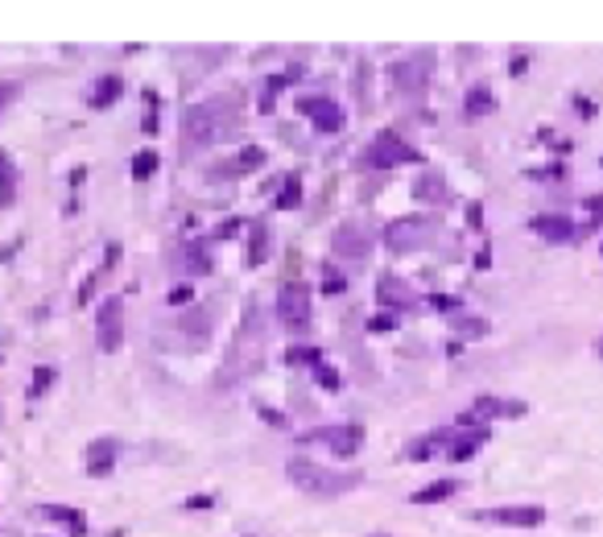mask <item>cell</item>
Returning a JSON list of instances; mask_svg holds the SVG:
<instances>
[{
    "label": "cell",
    "mask_w": 603,
    "mask_h": 537,
    "mask_svg": "<svg viewBox=\"0 0 603 537\" xmlns=\"http://www.w3.org/2000/svg\"><path fill=\"white\" fill-rule=\"evenodd\" d=\"M277 318L298 331V327H306L310 322V286L306 281H281V290H277Z\"/></svg>",
    "instance_id": "cell-5"
},
{
    "label": "cell",
    "mask_w": 603,
    "mask_h": 537,
    "mask_svg": "<svg viewBox=\"0 0 603 537\" xmlns=\"http://www.w3.org/2000/svg\"><path fill=\"white\" fill-rule=\"evenodd\" d=\"M298 112L302 116H310V124L318 128V132H343V124H347V116H343V108H339L331 96H306L298 99Z\"/></svg>",
    "instance_id": "cell-10"
},
{
    "label": "cell",
    "mask_w": 603,
    "mask_h": 537,
    "mask_svg": "<svg viewBox=\"0 0 603 537\" xmlns=\"http://www.w3.org/2000/svg\"><path fill=\"white\" fill-rule=\"evenodd\" d=\"M269 244H273L269 227H265V223H257V227H252V252H248V265H252V268L269 261Z\"/></svg>",
    "instance_id": "cell-24"
},
{
    "label": "cell",
    "mask_w": 603,
    "mask_h": 537,
    "mask_svg": "<svg viewBox=\"0 0 603 537\" xmlns=\"http://www.w3.org/2000/svg\"><path fill=\"white\" fill-rule=\"evenodd\" d=\"M310 442H327L339 459H351L364 446V426H318V430H306L298 446H310Z\"/></svg>",
    "instance_id": "cell-6"
},
{
    "label": "cell",
    "mask_w": 603,
    "mask_h": 537,
    "mask_svg": "<svg viewBox=\"0 0 603 537\" xmlns=\"http://www.w3.org/2000/svg\"><path fill=\"white\" fill-rule=\"evenodd\" d=\"M186 509H191V513H198V509L207 513V509H215V496H191V500H186Z\"/></svg>",
    "instance_id": "cell-39"
},
{
    "label": "cell",
    "mask_w": 603,
    "mask_h": 537,
    "mask_svg": "<svg viewBox=\"0 0 603 537\" xmlns=\"http://www.w3.org/2000/svg\"><path fill=\"white\" fill-rule=\"evenodd\" d=\"M446 442H455V430H434V434H426V439H417L410 446V451H405V455H410L413 463H422V459H430V455H434L438 446H446Z\"/></svg>",
    "instance_id": "cell-21"
},
{
    "label": "cell",
    "mask_w": 603,
    "mask_h": 537,
    "mask_svg": "<svg viewBox=\"0 0 603 537\" xmlns=\"http://www.w3.org/2000/svg\"><path fill=\"white\" fill-rule=\"evenodd\" d=\"M54 380H58V372H54V368H33V380H29V397H42V392H46Z\"/></svg>",
    "instance_id": "cell-32"
},
{
    "label": "cell",
    "mask_w": 603,
    "mask_h": 537,
    "mask_svg": "<svg viewBox=\"0 0 603 537\" xmlns=\"http://www.w3.org/2000/svg\"><path fill=\"white\" fill-rule=\"evenodd\" d=\"M331 248H335V256H343V261H364V256L372 252V236L364 232L360 223H339L335 236H331Z\"/></svg>",
    "instance_id": "cell-12"
},
{
    "label": "cell",
    "mask_w": 603,
    "mask_h": 537,
    "mask_svg": "<svg viewBox=\"0 0 603 537\" xmlns=\"http://www.w3.org/2000/svg\"><path fill=\"white\" fill-rule=\"evenodd\" d=\"M475 521H488V525H508V529H537L546 521V509L541 504H505V509H480Z\"/></svg>",
    "instance_id": "cell-9"
},
{
    "label": "cell",
    "mask_w": 603,
    "mask_h": 537,
    "mask_svg": "<svg viewBox=\"0 0 603 537\" xmlns=\"http://www.w3.org/2000/svg\"><path fill=\"white\" fill-rule=\"evenodd\" d=\"M417 162H422V149H413L410 141H401L397 132H381V137L356 157L360 170H393V166H417Z\"/></svg>",
    "instance_id": "cell-3"
},
{
    "label": "cell",
    "mask_w": 603,
    "mask_h": 537,
    "mask_svg": "<svg viewBox=\"0 0 603 537\" xmlns=\"http://www.w3.org/2000/svg\"><path fill=\"white\" fill-rule=\"evenodd\" d=\"M587 211H591L595 220H603V195H587Z\"/></svg>",
    "instance_id": "cell-42"
},
{
    "label": "cell",
    "mask_w": 603,
    "mask_h": 537,
    "mask_svg": "<svg viewBox=\"0 0 603 537\" xmlns=\"http://www.w3.org/2000/svg\"><path fill=\"white\" fill-rule=\"evenodd\" d=\"M322 293H331V298H335V293H347V277H343V268L331 265V261L322 265Z\"/></svg>",
    "instance_id": "cell-28"
},
{
    "label": "cell",
    "mask_w": 603,
    "mask_h": 537,
    "mask_svg": "<svg viewBox=\"0 0 603 537\" xmlns=\"http://www.w3.org/2000/svg\"><path fill=\"white\" fill-rule=\"evenodd\" d=\"M376 302L385 306L388 315H410L413 306H417V293H413L410 281H401V277L385 273V277L376 281Z\"/></svg>",
    "instance_id": "cell-11"
},
{
    "label": "cell",
    "mask_w": 603,
    "mask_h": 537,
    "mask_svg": "<svg viewBox=\"0 0 603 537\" xmlns=\"http://www.w3.org/2000/svg\"><path fill=\"white\" fill-rule=\"evenodd\" d=\"M595 356H599V360H603V335H599V339H595Z\"/></svg>",
    "instance_id": "cell-45"
},
{
    "label": "cell",
    "mask_w": 603,
    "mask_h": 537,
    "mask_svg": "<svg viewBox=\"0 0 603 537\" xmlns=\"http://www.w3.org/2000/svg\"><path fill=\"white\" fill-rule=\"evenodd\" d=\"M261 417H265V422H273V426H286V417L277 414V409H261Z\"/></svg>",
    "instance_id": "cell-44"
},
{
    "label": "cell",
    "mask_w": 603,
    "mask_h": 537,
    "mask_svg": "<svg viewBox=\"0 0 603 537\" xmlns=\"http://www.w3.org/2000/svg\"><path fill=\"white\" fill-rule=\"evenodd\" d=\"M42 516H50V521H58V525H67L74 537L87 533V516H83V509H67V504H46L42 509Z\"/></svg>",
    "instance_id": "cell-19"
},
{
    "label": "cell",
    "mask_w": 603,
    "mask_h": 537,
    "mask_svg": "<svg viewBox=\"0 0 603 537\" xmlns=\"http://www.w3.org/2000/svg\"><path fill=\"white\" fill-rule=\"evenodd\" d=\"M281 87H290V79H286V74L265 79V87H261V112H273V103H277V91H281Z\"/></svg>",
    "instance_id": "cell-31"
},
{
    "label": "cell",
    "mask_w": 603,
    "mask_h": 537,
    "mask_svg": "<svg viewBox=\"0 0 603 537\" xmlns=\"http://www.w3.org/2000/svg\"><path fill=\"white\" fill-rule=\"evenodd\" d=\"M397 322H401V315H376V318H368V331H372V335H385V331H393V327H397Z\"/></svg>",
    "instance_id": "cell-34"
},
{
    "label": "cell",
    "mask_w": 603,
    "mask_h": 537,
    "mask_svg": "<svg viewBox=\"0 0 603 537\" xmlns=\"http://www.w3.org/2000/svg\"><path fill=\"white\" fill-rule=\"evenodd\" d=\"M96 347L103 356H116L124 347V298H103L96 310Z\"/></svg>",
    "instance_id": "cell-4"
},
{
    "label": "cell",
    "mask_w": 603,
    "mask_h": 537,
    "mask_svg": "<svg viewBox=\"0 0 603 537\" xmlns=\"http://www.w3.org/2000/svg\"><path fill=\"white\" fill-rule=\"evenodd\" d=\"M492 108H496L492 87H488V83H471L467 96H463V120L475 124V120H483V116H492Z\"/></svg>",
    "instance_id": "cell-14"
},
{
    "label": "cell",
    "mask_w": 603,
    "mask_h": 537,
    "mask_svg": "<svg viewBox=\"0 0 603 537\" xmlns=\"http://www.w3.org/2000/svg\"><path fill=\"white\" fill-rule=\"evenodd\" d=\"M17 96H21V83H13V79H4V83H0V116H4V108H9V103H13Z\"/></svg>",
    "instance_id": "cell-35"
},
{
    "label": "cell",
    "mask_w": 603,
    "mask_h": 537,
    "mask_svg": "<svg viewBox=\"0 0 603 537\" xmlns=\"http://www.w3.org/2000/svg\"><path fill=\"white\" fill-rule=\"evenodd\" d=\"M286 360H290V364H322V351H318V347H314V343H293L290 351H286Z\"/></svg>",
    "instance_id": "cell-29"
},
{
    "label": "cell",
    "mask_w": 603,
    "mask_h": 537,
    "mask_svg": "<svg viewBox=\"0 0 603 537\" xmlns=\"http://www.w3.org/2000/svg\"><path fill=\"white\" fill-rule=\"evenodd\" d=\"M471 409L480 417H525L529 414V405L525 401H512V397H475Z\"/></svg>",
    "instance_id": "cell-16"
},
{
    "label": "cell",
    "mask_w": 603,
    "mask_h": 537,
    "mask_svg": "<svg viewBox=\"0 0 603 537\" xmlns=\"http://www.w3.org/2000/svg\"><path fill=\"white\" fill-rule=\"evenodd\" d=\"M162 166V157H157V149H141L137 157H133V182H149L153 174Z\"/></svg>",
    "instance_id": "cell-23"
},
{
    "label": "cell",
    "mask_w": 603,
    "mask_h": 537,
    "mask_svg": "<svg viewBox=\"0 0 603 537\" xmlns=\"http://www.w3.org/2000/svg\"><path fill=\"white\" fill-rule=\"evenodd\" d=\"M314 385H318V389H327V392H339V389H343V376L322 360V364H314Z\"/></svg>",
    "instance_id": "cell-30"
},
{
    "label": "cell",
    "mask_w": 603,
    "mask_h": 537,
    "mask_svg": "<svg viewBox=\"0 0 603 537\" xmlns=\"http://www.w3.org/2000/svg\"><path fill=\"white\" fill-rule=\"evenodd\" d=\"M372 537H385V533H372Z\"/></svg>",
    "instance_id": "cell-46"
},
{
    "label": "cell",
    "mask_w": 603,
    "mask_h": 537,
    "mask_svg": "<svg viewBox=\"0 0 603 537\" xmlns=\"http://www.w3.org/2000/svg\"><path fill=\"white\" fill-rule=\"evenodd\" d=\"M430 240V220H422V215H405V220L388 223L385 227V248L388 252H417V248H426Z\"/></svg>",
    "instance_id": "cell-7"
},
{
    "label": "cell",
    "mask_w": 603,
    "mask_h": 537,
    "mask_svg": "<svg viewBox=\"0 0 603 537\" xmlns=\"http://www.w3.org/2000/svg\"><path fill=\"white\" fill-rule=\"evenodd\" d=\"M529 232L537 240H546V244H570L575 236H579V227L570 215H554V211H546V215H533L529 220Z\"/></svg>",
    "instance_id": "cell-13"
},
{
    "label": "cell",
    "mask_w": 603,
    "mask_h": 537,
    "mask_svg": "<svg viewBox=\"0 0 603 537\" xmlns=\"http://www.w3.org/2000/svg\"><path fill=\"white\" fill-rule=\"evenodd\" d=\"M492 265V244H483L480 252H475V268H488Z\"/></svg>",
    "instance_id": "cell-43"
},
{
    "label": "cell",
    "mask_w": 603,
    "mask_h": 537,
    "mask_svg": "<svg viewBox=\"0 0 603 537\" xmlns=\"http://www.w3.org/2000/svg\"><path fill=\"white\" fill-rule=\"evenodd\" d=\"M529 178H554V182H562V178H566V166H550V170H533Z\"/></svg>",
    "instance_id": "cell-40"
},
{
    "label": "cell",
    "mask_w": 603,
    "mask_h": 537,
    "mask_svg": "<svg viewBox=\"0 0 603 537\" xmlns=\"http://www.w3.org/2000/svg\"><path fill=\"white\" fill-rule=\"evenodd\" d=\"M286 475H290L293 488L310 492V496H343V492L360 488V475H356V471H343V475H339L331 467L314 463V459H298V455L286 463Z\"/></svg>",
    "instance_id": "cell-1"
},
{
    "label": "cell",
    "mask_w": 603,
    "mask_h": 537,
    "mask_svg": "<svg viewBox=\"0 0 603 537\" xmlns=\"http://www.w3.org/2000/svg\"><path fill=\"white\" fill-rule=\"evenodd\" d=\"M191 298H194V286H178V290H169V293H166L169 306H182V302H191Z\"/></svg>",
    "instance_id": "cell-37"
},
{
    "label": "cell",
    "mask_w": 603,
    "mask_h": 537,
    "mask_svg": "<svg viewBox=\"0 0 603 537\" xmlns=\"http://www.w3.org/2000/svg\"><path fill=\"white\" fill-rule=\"evenodd\" d=\"M413 195L442 207V203L451 198V191H446V178H442V174H422V178H417V186H413Z\"/></svg>",
    "instance_id": "cell-20"
},
{
    "label": "cell",
    "mask_w": 603,
    "mask_h": 537,
    "mask_svg": "<svg viewBox=\"0 0 603 537\" xmlns=\"http://www.w3.org/2000/svg\"><path fill=\"white\" fill-rule=\"evenodd\" d=\"M388 74H393V87H397L401 96H422L426 83H430V54H410V58L393 62Z\"/></svg>",
    "instance_id": "cell-8"
},
{
    "label": "cell",
    "mask_w": 603,
    "mask_h": 537,
    "mask_svg": "<svg viewBox=\"0 0 603 537\" xmlns=\"http://www.w3.org/2000/svg\"><path fill=\"white\" fill-rule=\"evenodd\" d=\"M240 227H244L240 220H227V223H219V232H215V236H219V240H227V236H236Z\"/></svg>",
    "instance_id": "cell-41"
},
{
    "label": "cell",
    "mask_w": 603,
    "mask_h": 537,
    "mask_svg": "<svg viewBox=\"0 0 603 537\" xmlns=\"http://www.w3.org/2000/svg\"><path fill=\"white\" fill-rule=\"evenodd\" d=\"M223 108H232V99H207V103H191L182 112V149H203L223 137Z\"/></svg>",
    "instance_id": "cell-2"
},
{
    "label": "cell",
    "mask_w": 603,
    "mask_h": 537,
    "mask_svg": "<svg viewBox=\"0 0 603 537\" xmlns=\"http://www.w3.org/2000/svg\"><path fill=\"white\" fill-rule=\"evenodd\" d=\"M483 442H488V430L480 426V430H471V434H455V446H451L446 455H451L455 463H463V459H471V455L480 451Z\"/></svg>",
    "instance_id": "cell-22"
},
{
    "label": "cell",
    "mask_w": 603,
    "mask_h": 537,
    "mask_svg": "<svg viewBox=\"0 0 603 537\" xmlns=\"http://www.w3.org/2000/svg\"><path fill=\"white\" fill-rule=\"evenodd\" d=\"M455 492H458V480L455 475H442V480H434V484H422L410 500L413 504H442V500H451Z\"/></svg>",
    "instance_id": "cell-18"
},
{
    "label": "cell",
    "mask_w": 603,
    "mask_h": 537,
    "mask_svg": "<svg viewBox=\"0 0 603 537\" xmlns=\"http://www.w3.org/2000/svg\"><path fill=\"white\" fill-rule=\"evenodd\" d=\"M451 322H455L458 335H467V339H483V335H488V322L475 318V315H463V310H458V315H451Z\"/></svg>",
    "instance_id": "cell-26"
},
{
    "label": "cell",
    "mask_w": 603,
    "mask_h": 537,
    "mask_svg": "<svg viewBox=\"0 0 603 537\" xmlns=\"http://www.w3.org/2000/svg\"><path fill=\"white\" fill-rule=\"evenodd\" d=\"M273 207H277V211H293V207H302V178H298V174L286 178V191L273 198Z\"/></svg>",
    "instance_id": "cell-25"
},
{
    "label": "cell",
    "mask_w": 603,
    "mask_h": 537,
    "mask_svg": "<svg viewBox=\"0 0 603 537\" xmlns=\"http://www.w3.org/2000/svg\"><path fill=\"white\" fill-rule=\"evenodd\" d=\"M467 227H471V232H480L483 227V207L480 203H467Z\"/></svg>",
    "instance_id": "cell-38"
},
{
    "label": "cell",
    "mask_w": 603,
    "mask_h": 537,
    "mask_svg": "<svg viewBox=\"0 0 603 537\" xmlns=\"http://www.w3.org/2000/svg\"><path fill=\"white\" fill-rule=\"evenodd\" d=\"M13 198H17V174L4 166V174H0V207H13Z\"/></svg>",
    "instance_id": "cell-33"
},
{
    "label": "cell",
    "mask_w": 603,
    "mask_h": 537,
    "mask_svg": "<svg viewBox=\"0 0 603 537\" xmlns=\"http://www.w3.org/2000/svg\"><path fill=\"white\" fill-rule=\"evenodd\" d=\"M116 467V439H96L87 446V475L99 480V475H108Z\"/></svg>",
    "instance_id": "cell-17"
},
{
    "label": "cell",
    "mask_w": 603,
    "mask_h": 537,
    "mask_svg": "<svg viewBox=\"0 0 603 537\" xmlns=\"http://www.w3.org/2000/svg\"><path fill=\"white\" fill-rule=\"evenodd\" d=\"M124 96V79L120 74H99L96 83H91V91H87V108H112L116 99Z\"/></svg>",
    "instance_id": "cell-15"
},
{
    "label": "cell",
    "mask_w": 603,
    "mask_h": 537,
    "mask_svg": "<svg viewBox=\"0 0 603 537\" xmlns=\"http://www.w3.org/2000/svg\"><path fill=\"white\" fill-rule=\"evenodd\" d=\"M529 62H533V54H529V50H521V54L512 58V67H508V74H512V79H521V74L529 71Z\"/></svg>",
    "instance_id": "cell-36"
},
{
    "label": "cell",
    "mask_w": 603,
    "mask_h": 537,
    "mask_svg": "<svg viewBox=\"0 0 603 537\" xmlns=\"http://www.w3.org/2000/svg\"><path fill=\"white\" fill-rule=\"evenodd\" d=\"M261 166H265V149L261 145H248L244 153H236V162H232L236 174H252V170H261Z\"/></svg>",
    "instance_id": "cell-27"
}]
</instances>
